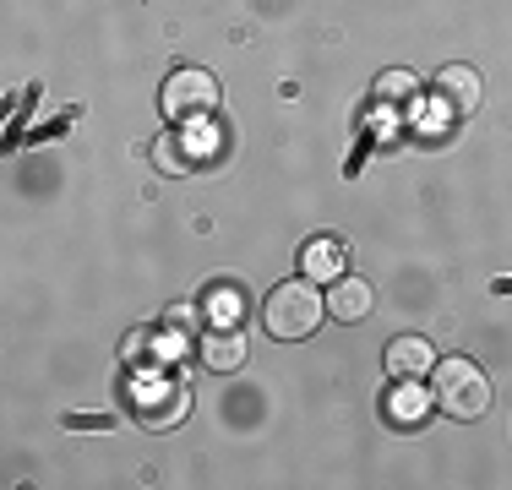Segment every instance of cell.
Wrapping results in <instances>:
<instances>
[{
    "label": "cell",
    "mask_w": 512,
    "mask_h": 490,
    "mask_svg": "<svg viewBox=\"0 0 512 490\" xmlns=\"http://www.w3.org/2000/svg\"><path fill=\"white\" fill-rule=\"evenodd\" d=\"M387 371L398 376V382H425V371H436V349L425 338H393L387 343Z\"/></svg>",
    "instance_id": "cell-7"
},
{
    "label": "cell",
    "mask_w": 512,
    "mask_h": 490,
    "mask_svg": "<svg viewBox=\"0 0 512 490\" xmlns=\"http://www.w3.org/2000/svg\"><path fill=\"white\" fill-rule=\"evenodd\" d=\"M213 311H218V322H235V316H240V294L235 289H213Z\"/></svg>",
    "instance_id": "cell-13"
},
{
    "label": "cell",
    "mask_w": 512,
    "mask_h": 490,
    "mask_svg": "<svg viewBox=\"0 0 512 490\" xmlns=\"http://www.w3.org/2000/svg\"><path fill=\"white\" fill-rule=\"evenodd\" d=\"M218 109V82L207 71H175L164 82V115L169 120H197V115H213Z\"/></svg>",
    "instance_id": "cell-3"
},
{
    "label": "cell",
    "mask_w": 512,
    "mask_h": 490,
    "mask_svg": "<svg viewBox=\"0 0 512 490\" xmlns=\"http://www.w3.org/2000/svg\"><path fill=\"white\" fill-rule=\"evenodd\" d=\"M306 273H311V278H327V284H333V278L344 273V245H333V240H311V245H306Z\"/></svg>",
    "instance_id": "cell-10"
},
{
    "label": "cell",
    "mask_w": 512,
    "mask_h": 490,
    "mask_svg": "<svg viewBox=\"0 0 512 490\" xmlns=\"http://www.w3.org/2000/svg\"><path fill=\"white\" fill-rule=\"evenodd\" d=\"M322 316H327V300L316 294L306 278H289V284H278L273 294H267V305H262V322H267V333L273 338H311L316 327H322Z\"/></svg>",
    "instance_id": "cell-2"
},
{
    "label": "cell",
    "mask_w": 512,
    "mask_h": 490,
    "mask_svg": "<svg viewBox=\"0 0 512 490\" xmlns=\"http://www.w3.org/2000/svg\"><path fill=\"white\" fill-rule=\"evenodd\" d=\"M431 98L442 104V115H474V104H480V71L474 66H442L431 82Z\"/></svg>",
    "instance_id": "cell-4"
},
{
    "label": "cell",
    "mask_w": 512,
    "mask_h": 490,
    "mask_svg": "<svg viewBox=\"0 0 512 490\" xmlns=\"http://www.w3.org/2000/svg\"><path fill=\"white\" fill-rule=\"evenodd\" d=\"M197 338V316L180 305V311H169L164 322H158V333H153V343H158V354L164 360H175V354H186V343Z\"/></svg>",
    "instance_id": "cell-9"
},
{
    "label": "cell",
    "mask_w": 512,
    "mask_h": 490,
    "mask_svg": "<svg viewBox=\"0 0 512 490\" xmlns=\"http://www.w3.org/2000/svg\"><path fill=\"white\" fill-rule=\"evenodd\" d=\"M414 93H420V77H414V71H382V77H376V98H382V104H409Z\"/></svg>",
    "instance_id": "cell-11"
},
{
    "label": "cell",
    "mask_w": 512,
    "mask_h": 490,
    "mask_svg": "<svg viewBox=\"0 0 512 490\" xmlns=\"http://www.w3.org/2000/svg\"><path fill=\"white\" fill-rule=\"evenodd\" d=\"M202 360H207V371H240V365H246V338H240V327H235V322L207 327Z\"/></svg>",
    "instance_id": "cell-8"
},
{
    "label": "cell",
    "mask_w": 512,
    "mask_h": 490,
    "mask_svg": "<svg viewBox=\"0 0 512 490\" xmlns=\"http://www.w3.org/2000/svg\"><path fill=\"white\" fill-rule=\"evenodd\" d=\"M420 403H425V392H414V387H398V398H393V414H398V420H414V414H420Z\"/></svg>",
    "instance_id": "cell-12"
},
{
    "label": "cell",
    "mask_w": 512,
    "mask_h": 490,
    "mask_svg": "<svg viewBox=\"0 0 512 490\" xmlns=\"http://www.w3.org/2000/svg\"><path fill=\"white\" fill-rule=\"evenodd\" d=\"M431 403L442 414H453V420H480L485 409H491V382H485V371L474 360H436L431 371Z\"/></svg>",
    "instance_id": "cell-1"
},
{
    "label": "cell",
    "mask_w": 512,
    "mask_h": 490,
    "mask_svg": "<svg viewBox=\"0 0 512 490\" xmlns=\"http://www.w3.org/2000/svg\"><path fill=\"white\" fill-rule=\"evenodd\" d=\"M186 403L191 398H186V387H180V382H153V387L137 392V420L158 431V425H175L180 414H186Z\"/></svg>",
    "instance_id": "cell-5"
},
{
    "label": "cell",
    "mask_w": 512,
    "mask_h": 490,
    "mask_svg": "<svg viewBox=\"0 0 512 490\" xmlns=\"http://www.w3.org/2000/svg\"><path fill=\"white\" fill-rule=\"evenodd\" d=\"M371 284L365 278H355V273H338L333 278V289H327V316L333 322H365L371 316Z\"/></svg>",
    "instance_id": "cell-6"
}]
</instances>
